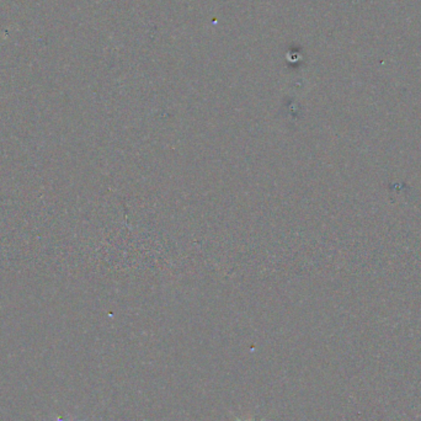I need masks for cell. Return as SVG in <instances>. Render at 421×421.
<instances>
[{
    "label": "cell",
    "mask_w": 421,
    "mask_h": 421,
    "mask_svg": "<svg viewBox=\"0 0 421 421\" xmlns=\"http://www.w3.org/2000/svg\"><path fill=\"white\" fill-rule=\"evenodd\" d=\"M57 421H63V420H62V419H58Z\"/></svg>",
    "instance_id": "6da1fadb"
},
{
    "label": "cell",
    "mask_w": 421,
    "mask_h": 421,
    "mask_svg": "<svg viewBox=\"0 0 421 421\" xmlns=\"http://www.w3.org/2000/svg\"><path fill=\"white\" fill-rule=\"evenodd\" d=\"M238 421H243V420H238ZM248 421H251V420H248Z\"/></svg>",
    "instance_id": "7a4b0ae2"
}]
</instances>
